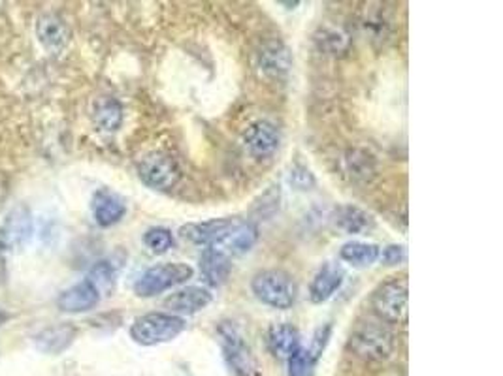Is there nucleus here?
<instances>
[{
    "instance_id": "obj_30",
    "label": "nucleus",
    "mask_w": 503,
    "mask_h": 376,
    "mask_svg": "<svg viewBox=\"0 0 503 376\" xmlns=\"http://www.w3.org/2000/svg\"><path fill=\"white\" fill-rule=\"evenodd\" d=\"M331 334H332V326L331 324H324V326H321L315 331L313 341H312V348H308L315 360L321 358V353L324 352V348L328 344V339H331Z\"/></svg>"
},
{
    "instance_id": "obj_16",
    "label": "nucleus",
    "mask_w": 503,
    "mask_h": 376,
    "mask_svg": "<svg viewBox=\"0 0 503 376\" xmlns=\"http://www.w3.org/2000/svg\"><path fill=\"white\" fill-rule=\"evenodd\" d=\"M266 343L270 352L277 360L289 362L294 353L302 348V337L300 331L293 324H274L268 329Z\"/></svg>"
},
{
    "instance_id": "obj_31",
    "label": "nucleus",
    "mask_w": 503,
    "mask_h": 376,
    "mask_svg": "<svg viewBox=\"0 0 503 376\" xmlns=\"http://www.w3.org/2000/svg\"><path fill=\"white\" fill-rule=\"evenodd\" d=\"M379 258L383 260L385 265H388V268H395V265H402L405 261L407 252L404 245H388L383 249Z\"/></svg>"
},
{
    "instance_id": "obj_32",
    "label": "nucleus",
    "mask_w": 503,
    "mask_h": 376,
    "mask_svg": "<svg viewBox=\"0 0 503 376\" xmlns=\"http://www.w3.org/2000/svg\"><path fill=\"white\" fill-rule=\"evenodd\" d=\"M6 320H8V315H6V313H3V311H0V326H3V324H5Z\"/></svg>"
},
{
    "instance_id": "obj_6",
    "label": "nucleus",
    "mask_w": 503,
    "mask_h": 376,
    "mask_svg": "<svg viewBox=\"0 0 503 376\" xmlns=\"http://www.w3.org/2000/svg\"><path fill=\"white\" fill-rule=\"evenodd\" d=\"M194 270L189 263L182 261H168L153 265L145 270L135 284V294L138 298H155L166 290L176 289L180 284H185L192 279Z\"/></svg>"
},
{
    "instance_id": "obj_1",
    "label": "nucleus",
    "mask_w": 503,
    "mask_h": 376,
    "mask_svg": "<svg viewBox=\"0 0 503 376\" xmlns=\"http://www.w3.org/2000/svg\"><path fill=\"white\" fill-rule=\"evenodd\" d=\"M251 290L255 298L277 311L293 308L298 299V284L283 270L258 271L251 280Z\"/></svg>"
},
{
    "instance_id": "obj_17",
    "label": "nucleus",
    "mask_w": 503,
    "mask_h": 376,
    "mask_svg": "<svg viewBox=\"0 0 503 376\" xmlns=\"http://www.w3.org/2000/svg\"><path fill=\"white\" fill-rule=\"evenodd\" d=\"M256 241H258V228H256V225H253L251 220L238 218V223L234 225L230 234L225 237V241L221 243V245L215 247V249L225 252L230 258L232 256H242V254L249 252L255 247Z\"/></svg>"
},
{
    "instance_id": "obj_24",
    "label": "nucleus",
    "mask_w": 503,
    "mask_h": 376,
    "mask_svg": "<svg viewBox=\"0 0 503 376\" xmlns=\"http://www.w3.org/2000/svg\"><path fill=\"white\" fill-rule=\"evenodd\" d=\"M345 164H347V171L351 173V177H355V179L368 181L369 177L376 173L374 157L368 154L366 151H360V149L349 151L347 157H345Z\"/></svg>"
},
{
    "instance_id": "obj_15",
    "label": "nucleus",
    "mask_w": 503,
    "mask_h": 376,
    "mask_svg": "<svg viewBox=\"0 0 503 376\" xmlns=\"http://www.w3.org/2000/svg\"><path fill=\"white\" fill-rule=\"evenodd\" d=\"M91 209H93L95 223L100 228H109V226L117 225L126 213L125 202L116 192L107 190V188H100L95 192Z\"/></svg>"
},
{
    "instance_id": "obj_5",
    "label": "nucleus",
    "mask_w": 503,
    "mask_h": 376,
    "mask_svg": "<svg viewBox=\"0 0 503 376\" xmlns=\"http://www.w3.org/2000/svg\"><path fill=\"white\" fill-rule=\"evenodd\" d=\"M407 303H409V286L405 277H395L379 284L369 298L371 311L381 322L387 324H405L407 320Z\"/></svg>"
},
{
    "instance_id": "obj_4",
    "label": "nucleus",
    "mask_w": 503,
    "mask_h": 376,
    "mask_svg": "<svg viewBox=\"0 0 503 376\" xmlns=\"http://www.w3.org/2000/svg\"><path fill=\"white\" fill-rule=\"evenodd\" d=\"M217 335L219 343H221L225 362L236 376H262L256 358L253 356L242 331H239V327L234 322L219 324Z\"/></svg>"
},
{
    "instance_id": "obj_2",
    "label": "nucleus",
    "mask_w": 503,
    "mask_h": 376,
    "mask_svg": "<svg viewBox=\"0 0 503 376\" xmlns=\"http://www.w3.org/2000/svg\"><path fill=\"white\" fill-rule=\"evenodd\" d=\"M185 327V318L170 313H147L138 316L130 326V337L142 346H157L178 339Z\"/></svg>"
},
{
    "instance_id": "obj_25",
    "label": "nucleus",
    "mask_w": 503,
    "mask_h": 376,
    "mask_svg": "<svg viewBox=\"0 0 503 376\" xmlns=\"http://www.w3.org/2000/svg\"><path fill=\"white\" fill-rule=\"evenodd\" d=\"M315 40L321 50L334 55L345 53L349 50V43H351V38H349V34L340 27H324V29L321 27Z\"/></svg>"
},
{
    "instance_id": "obj_11",
    "label": "nucleus",
    "mask_w": 503,
    "mask_h": 376,
    "mask_svg": "<svg viewBox=\"0 0 503 376\" xmlns=\"http://www.w3.org/2000/svg\"><path fill=\"white\" fill-rule=\"evenodd\" d=\"M293 69L289 48L279 40L266 41L258 51V70L270 79H283Z\"/></svg>"
},
{
    "instance_id": "obj_26",
    "label": "nucleus",
    "mask_w": 503,
    "mask_h": 376,
    "mask_svg": "<svg viewBox=\"0 0 503 376\" xmlns=\"http://www.w3.org/2000/svg\"><path fill=\"white\" fill-rule=\"evenodd\" d=\"M144 245L153 254H166L173 247V234L164 226L149 228L144 234Z\"/></svg>"
},
{
    "instance_id": "obj_8",
    "label": "nucleus",
    "mask_w": 503,
    "mask_h": 376,
    "mask_svg": "<svg viewBox=\"0 0 503 376\" xmlns=\"http://www.w3.org/2000/svg\"><path fill=\"white\" fill-rule=\"evenodd\" d=\"M238 218H211L204 223H189L180 228V237L194 247L215 249L230 234Z\"/></svg>"
},
{
    "instance_id": "obj_14",
    "label": "nucleus",
    "mask_w": 503,
    "mask_h": 376,
    "mask_svg": "<svg viewBox=\"0 0 503 376\" xmlns=\"http://www.w3.org/2000/svg\"><path fill=\"white\" fill-rule=\"evenodd\" d=\"M343 279H345V273L338 263H332V261L324 263L322 268L315 273V277L310 284V299L315 305L326 303L341 289Z\"/></svg>"
},
{
    "instance_id": "obj_12",
    "label": "nucleus",
    "mask_w": 503,
    "mask_h": 376,
    "mask_svg": "<svg viewBox=\"0 0 503 376\" xmlns=\"http://www.w3.org/2000/svg\"><path fill=\"white\" fill-rule=\"evenodd\" d=\"M244 143L253 157L266 159V157H272V154L279 149L281 134L274 123L256 121L246 130Z\"/></svg>"
},
{
    "instance_id": "obj_28",
    "label": "nucleus",
    "mask_w": 503,
    "mask_h": 376,
    "mask_svg": "<svg viewBox=\"0 0 503 376\" xmlns=\"http://www.w3.org/2000/svg\"><path fill=\"white\" fill-rule=\"evenodd\" d=\"M317 360L308 348H300L289 360V376H313Z\"/></svg>"
},
{
    "instance_id": "obj_10",
    "label": "nucleus",
    "mask_w": 503,
    "mask_h": 376,
    "mask_svg": "<svg viewBox=\"0 0 503 376\" xmlns=\"http://www.w3.org/2000/svg\"><path fill=\"white\" fill-rule=\"evenodd\" d=\"M213 301V294L202 286H187L183 290H178L176 294H170L164 299V307L168 313L173 316H191L204 311V308Z\"/></svg>"
},
{
    "instance_id": "obj_18",
    "label": "nucleus",
    "mask_w": 503,
    "mask_h": 376,
    "mask_svg": "<svg viewBox=\"0 0 503 376\" xmlns=\"http://www.w3.org/2000/svg\"><path fill=\"white\" fill-rule=\"evenodd\" d=\"M232 273V260L217 249H204L200 256V275L211 289H221Z\"/></svg>"
},
{
    "instance_id": "obj_22",
    "label": "nucleus",
    "mask_w": 503,
    "mask_h": 376,
    "mask_svg": "<svg viewBox=\"0 0 503 376\" xmlns=\"http://www.w3.org/2000/svg\"><path fill=\"white\" fill-rule=\"evenodd\" d=\"M379 245L368 241H349L340 249V258L351 263L353 268H369L379 260Z\"/></svg>"
},
{
    "instance_id": "obj_3",
    "label": "nucleus",
    "mask_w": 503,
    "mask_h": 376,
    "mask_svg": "<svg viewBox=\"0 0 503 376\" xmlns=\"http://www.w3.org/2000/svg\"><path fill=\"white\" fill-rule=\"evenodd\" d=\"M349 348L366 362H385L396 348L395 335L377 322H362L349 337Z\"/></svg>"
},
{
    "instance_id": "obj_9",
    "label": "nucleus",
    "mask_w": 503,
    "mask_h": 376,
    "mask_svg": "<svg viewBox=\"0 0 503 376\" xmlns=\"http://www.w3.org/2000/svg\"><path fill=\"white\" fill-rule=\"evenodd\" d=\"M100 299H102V294L97 286L89 279H83L81 282L64 290L59 296L57 305L62 313L81 315V313H87V311H91V308H95L100 303Z\"/></svg>"
},
{
    "instance_id": "obj_19",
    "label": "nucleus",
    "mask_w": 503,
    "mask_h": 376,
    "mask_svg": "<svg viewBox=\"0 0 503 376\" xmlns=\"http://www.w3.org/2000/svg\"><path fill=\"white\" fill-rule=\"evenodd\" d=\"M76 335H78V329L70 324L51 326L40 331V334L34 337V346L43 353H53V356H57V353L64 352L74 343Z\"/></svg>"
},
{
    "instance_id": "obj_7",
    "label": "nucleus",
    "mask_w": 503,
    "mask_h": 376,
    "mask_svg": "<svg viewBox=\"0 0 503 376\" xmlns=\"http://www.w3.org/2000/svg\"><path fill=\"white\" fill-rule=\"evenodd\" d=\"M138 175L144 185L153 190L166 192L176 187L182 179V170L170 154L155 151L149 152L138 164Z\"/></svg>"
},
{
    "instance_id": "obj_29",
    "label": "nucleus",
    "mask_w": 503,
    "mask_h": 376,
    "mask_svg": "<svg viewBox=\"0 0 503 376\" xmlns=\"http://www.w3.org/2000/svg\"><path fill=\"white\" fill-rule=\"evenodd\" d=\"M291 185L298 190H310L315 185V177L308 168L294 166L291 170Z\"/></svg>"
},
{
    "instance_id": "obj_20",
    "label": "nucleus",
    "mask_w": 503,
    "mask_h": 376,
    "mask_svg": "<svg viewBox=\"0 0 503 376\" xmlns=\"http://www.w3.org/2000/svg\"><path fill=\"white\" fill-rule=\"evenodd\" d=\"M31 230H33V223H31L29 211L25 207L14 209L6 216L3 230H0V241H3L8 249L21 247L29 239Z\"/></svg>"
},
{
    "instance_id": "obj_21",
    "label": "nucleus",
    "mask_w": 503,
    "mask_h": 376,
    "mask_svg": "<svg viewBox=\"0 0 503 376\" xmlns=\"http://www.w3.org/2000/svg\"><path fill=\"white\" fill-rule=\"evenodd\" d=\"M336 226L349 235H362L374 230L376 220L368 211L357 206H340L336 209Z\"/></svg>"
},
{
    "instance_id": "obj_13",
    "label": "nucleus",
    "mask_w": 503,
    "mask_h": 376,
    "mask_svg": "<svg viewBox=\"0 0 503 376\" xmlns=\"http://www.w3.org/2000/svg\"><path fill=\"white\" fill-rule=\"evenodd\" d=\"M36 38L51 53H61L72 38L70 27L55 14H43L36 21Z\"/></svg>"
},
{
    "instance_id": "obj_23",
    "label": "nucleus",
    "mask_w": 503,
    "mask_h": 376,
    "mask_svg": "<svg viewBox=\"0 0 503 376\" xmlns=\"http://www.w3.org/2000/svg\"><path fill=\"white\" fill-rule=\"evenodd\" d=\"M93 121L102 132H116L123 124V105L112 96H104L95 104Z\"/></svg>"
},
{
    "instance_id": "obj_27",
    "label": "nucleus",
    "mask_w": 503,
    "mask_h": 376,
    "mask_svg": "<svg viewBox=\"0 0 503 376\" xmlns=\"http://www.w3.org/2000/svg\"><path fill=\"white\" fill-rule=\"evenodd\" d=\"M87 279H89L97 289L100 290V294H109L114 290V286H116V270H114V265L109 263V261H97L89 275H87Z\"/></svg>"
}]
</instances>
